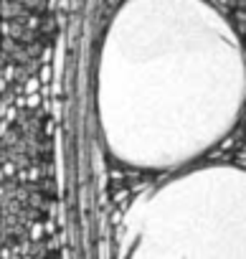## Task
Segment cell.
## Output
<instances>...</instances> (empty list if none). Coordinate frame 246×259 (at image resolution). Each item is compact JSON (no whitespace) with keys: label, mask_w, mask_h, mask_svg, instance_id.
I'll use <instances>...</instances> for the list:
<instances>
[{"label":"cell","mask_w":246,"mask_h":259,"mask_svg":"<svg viewBox=\"0 0 246 259\" xmlns=\"http://www.w3.org/2000/svg\"><path fill=\"white\" fill-rule=\"evenodd\" d=\"M246 109V51L208 0H125L96 61V122L109 155L137 170H185Z\"/></svg>","instance_id":"1"},{"label":"cell","mask_w":246,"mask_h":259,"mask_svg":"<svg viewBox=\"0 0 246 259\" xmlns=\"http://www.w3.org/2000/svg\"><path fill=\"white\" fill-rule=\"evenodd\" d=\"M122 259H246V168L203 163L142 196Z\"/></svg>","instance_id":"2"}]
</instances>
